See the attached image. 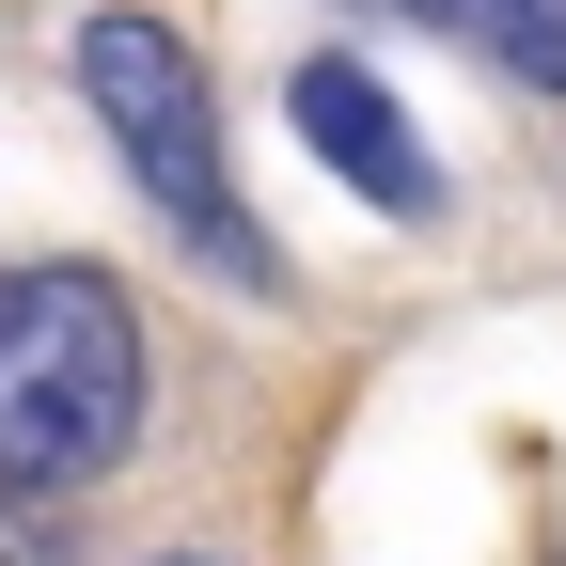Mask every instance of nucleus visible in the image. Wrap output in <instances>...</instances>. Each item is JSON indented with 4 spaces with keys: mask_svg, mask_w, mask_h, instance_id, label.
<instances>
[{
    "mask_svg": "<svg viewBox=\"0 0 566 566\" xmlns=\"http://www.w3.org/2000/svg\"><path fill=\"white\" fill-rule=\"evenodd\" d=\"M283 126H300L315 158H331L346 189L378 205V221H441V158H424V126L394 111V80H378V63H346V48H315L300 80H283Z\"/></svg>",
    "mask_w": 566,
    "mask_h": 566,
    "instance_id": "3",
    "label": "nucleus"
},
{
    "mask_svg": "<svg viewBox=\"0 0 566 566\" xmlns=\"http://www.w3.org/2000/svg\"><path fill=\"white\" fill-rule=\"evenodd\" d=\"M394 17H424V32H457V48H488V63H504V80L566 95V0H394Z\"/></svg>",
    "mask_w": 566,
    "mask_h": 566,
    "instance_id": "4",
    "label": "nucleus"
},
{
    "mask_svg": "<svg viewBox=\"0 0 566 566\" xmlns=\"http://www.w3.org/2000/svg\"><path fill=\"white\" fill-rule=\"evenodd\" d=\"M142 441V300L111 268H0V488H95Z\"/></svg>",
    "mask_w": 566,
    "mask_h": 566,
    "instance_id": "1",
    "label": "nucleus"
},
{
    "mask_svg": "<svg viewBox=\"0 0 566 566\" xmlns=\"http://www.w3.org/2000/svg\"><path fill=\"white\" fill-rule=\"evenodd\" d=\"M158 566H221V551H158Z\"/></svg>",
    "mask_w": 566,
    "mask_h": 566,
    "instance_id": "5",
    "label": "nucleus"
},
{
    "mask_svg": "<svg viewBox=\"0 0 566 566\" xmlns=\"http://www.w3.org/2000/svg\"><path fill=\"white\" fill-rule=\"evenodd\" d=\"M80 111L111 126V158L142 174V205H158L205 268H252L268 283V237L221 189V95H205V63H189L174 17H80Z\"/></svg>",
    "mask_w": 566,
    "mask_h": 566,
    "instance_id": "2",
    "label": "nucleus"
}]
</instances>
